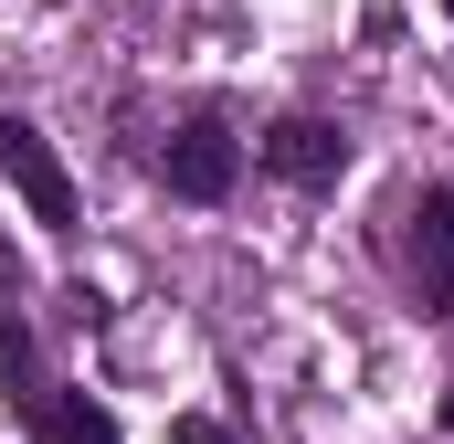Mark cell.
<instances>
[{
    "instance_id": "5",
    "label": "cell",
    "mask_w": 454,
    "mask_h": 444,
    "mask_svg": "<svg viewBox=\"0 0 454 444\" xmlns=\"http://www.w3.org/2000/svg\"><path fill=\"white\" fill-rule=\"evenodd\" d=\"M32 434L43 444H116V413L85 402V392H43V402H32Z\"/></svg>"
},
{
    "instance_id": "8",
    "label": "cell",
    "mask_w": 454,
    "mask_h": 444,
    "mask_svg": "<svg viewBox=\"0 0 454 444\" xmlns=\"http://www.w3.org/2000/svg\"><path fill=\"white\" fill-rule=\"evenodd\" d=\"M444 11H454V0H444Z\"/></svg>"
},
{
    "instance_id": "2",
    "label": "cell",
    "mask_w": 454,
    "mask_h": 444,
    "mask_svg": "<svg viewBox=\"0 0 454 444\" xmlns=\"http://www.w3.org/2000/svg\"><path fill=\"white\" fill-rule=\"evenodd\" d=\"M232 170H243V148H232V127H223V116H191V127L159 148V180H169L180 202H223V191H232Z\"/></svg>"
},
{
    "instance_id": "7",
    "label": "cell",
    "mask_w": 454,
    "mask_h": 444,
    "mask_svg": "<svg viewBox=\"0 0 454 444\" xmlns=\"http://www.w3.org/2000/svg\"><path fill=\"white\" fill-rule=\"evenodd\" d=\"M11 286H21V265H11V243H0V297H11Z\"/></svg>"
},
{
    "instance_id": "4",
    "label": "cell",
    "mask_w": 454,
    "mask_h": 444,
    "mask_svg": "<svg viewBox=\"0 0 454 444\" xmlns=\"http://www.w3.org/2000/svg\"><path fill=\"white\" fill-rule=\"evenodd\" d=\"M412 286H423V318H454V191L412 202Z\"/></svg>"
},
{
    "instance_id": "1",
    "label": "cell",
    "mask_w": 454,
    "mask_h": 444,
    "mask_svg": "<svg viewBox=\"0 0 454 444\" xmlns=\"http://www.w3.org/2000/svg\"><path fill=\"white\" fill-rule=\"evenodd\" d=\"M0 180L32 202V222H53V233H74V170L53 159V138L32 127V116H0Z\"/></svg>"
},
{
    "instance_id": "3",
    "label": "cell",
    "mask_w": 454,
    "mask_h": 444,
    "mask_svg": "<svg viewBox=\"0 0 454 444\" xmlns=\"http://www.w3.org/2000/svg\"><path fill=\"white\" fill-rule=\"evenodd\" d=\"M264 170L296 180V191H328V180L348 170V138L328 127V116H275V127H264Z\"/></svg>"
},
{
    "instance_id": "6",
    "label": "cell",
    "mask_w": 454,
    "mask_h": 444,
    "mask_svg": "<svg viewBox=\"0 0 454 444\" xmlns=\"http://www.w3.org/2000/svg\"><path fill=\"white\" fill-rule=\"evenodd\" d=\"M169 444H232L223 424H169Z\"/></svg>"
}]
</instances>
